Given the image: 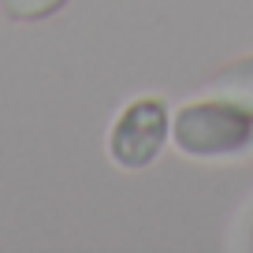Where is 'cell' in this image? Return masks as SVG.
<instances>
[{"label": "cell", "instance_id": "obj_1", "mask_svg": "<svg viewBox=\"0 0 253 253\" xmlns=\"http://www.w3.org/2000/svg\"><path fill=\"white\" fill-rule=\"evenodd\" d=\"M171 142L186 157H246L253 149V116L201 97L175 112Z\"/></svg>", "mask_w": 253, "mask_h": 253}, {"label": "cell", "instance_id": "obj_2", "mask_svg": "<svg viewBox=\"0 0 253 253\" xmlns=\"http://www.w3.org/2000/svg\"><path fill=\"white\" fill-rule=\"evenodd\" d=\"M168 134H171L168 104L160 97H142V101H130L123 108V116L116 119V126L108 134V153L119 168L138 171V168L157 160Z\"/></svg>", "mask_w": 253, "mask_h": 253}, {"label": "cell", "instance_id": "obj_3", "mask_svg": "<svg viewBox=\"0 0 253 253\" xmlns=\"http://www.w3.org/2000/svg\"><path fill=\"white\" fill-rule=\"evenodd\" d=\"M201 97L223 101V104H231V108L253 116V56H242V60L227 63L223 71H216L212 79L201 86Z\"/></svg>", "mask_w": 253, "mask_h": 253}, {"label": "cell", "instance_id": "obj_4", "mask_svg": "<svg viewBox=\"0 0 253 253\" xmlns=\"http://www.w3.org/2000/svg\"><path fill=\"white\" fill-rule=\"evenodd\" d=\"M67 0H4V11L15 23H41V19L56 15Z\"/></svg>", "mask_w": 253, "mask_h": 253}, {"label": "cell", "instance_id": "obj_5", "mask_svg": "<svg viewBox=\"0 0 253 253\" xmlns=\"http://www.w3.org/2000/svg\"><path fill=\"white\" fill-rule=\"evenodd\" d=\"M250 157H253V149H250Z\"/></svg>", "mask_w": 253, "mask_h": 253}]
</instances>
